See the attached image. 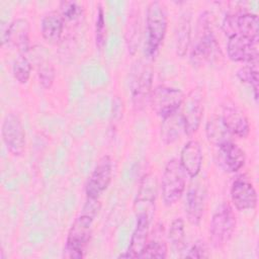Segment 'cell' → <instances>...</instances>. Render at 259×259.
Wrapping results in <instances>:
<instances>
[{"mask_svg": "<svg viewBox=\"0 0 259 259\" xmlns=\"http://www.w3.org/2000/svg\"><path fill=\"white\" fill-rule=\"evenodd\" d=\"M98 198H88L80 213L73 222L66 239L63 257L80 259L84 257L92 233V224L100 210Z\"/></svg>", "mask_w": 259, "mask_h": 259, "instance_id": "cell-1", "label": "cell"}, {"mask_svg": "<svg viewBox=\"0 0 259 259\" xmlns=\"http://www.w3.org/2000/svg\"><path fill=\"white\" fill-rule=\"evenodd\" d=\"M222 57V51L211 28L209 13L203 11L196 25V34L192 46L190 60L193 65L213 63Z\"/></svg>", "mask_w": 259, "mask_h": 259, "instance_id": "cell-2", "label": "cell"}, {"mask_svg": "<svg viewBox=\"0 0 259 259\" xmlns=\"http://www.w3.org/2000/svg\"><path fill=\"white\" fill-rule=\"evenodd\" d=\"M168 17L165 5L160 1L149 3L146 11V51L151 59H155L166 36Z\"/></svg>", "mask_w": 259, "mask_h": 259, "instance_id": "cell-3", "label": "cell"}, {"mask_svg": "<svg viewBox=\"0 0 259 259\" xmlns=\"http://www.w3.org/2000/svg\"><path fill=\"white\" fill-rule=\"evenodd\" d=\"M186 176L179 160L172 158L167 162L160 183L161 197L166 206H171L180 199L186 187Z\"/></svg>", "mask_w": 259, "mask_h": 259, "instance_id": "cell-4", "label": "cell"}, {"mask_svg": "<svg viewBox=\"0 0 259 259\" xmlns=\"http://www.w3.org/2000/svg\"><path fill=\"white\" fill-rule=\"evenodd\" d=\"M237 226V217L233 206L224 202L211 217L208 233L209 241L213 248L221 249L232 239Z\"/></svg>", "mask_w": 259, "mask_h": 259, "instance_id": "cell-5", "label": "cell"}, {"mask_svg": "<svg viewBox=\"0 0 259 259\" xmlns=\"http://www.w3.org/2000/svg\"><path fill=\"white\" fill-rule=\"evenodd\" d=\"M203 90L201 87L192 88L184 96L181 104V117L184 125V133L187 136L194 135L200 126L203 116Z\"/></svg>", "mask_w": 259, "mask_h": 259, "instance_id": "cell-6", "label": "cell"}, {"mask_svg": "<svg viewBox=\"0 0 259 259\" xmlns=\"http://www.w3.org/2000/svg\"><path fill=\"white\" fill-rule=\"evenodd\" d=\"M184 96V93L178 88L159 85L153 89L149 104L158 116L164 118L178 111Z\"/></svg>", "mask_w": 259, "mask_h": 259, "instance_id": "cell-7", "label": "cell"}, {"mask_svg": "<svg viewBox=\"0 0 259 259\" xmlns=\"http://www.w3.org/2000/svg\"><path fill=\"white\" fill-rule=\"evenodd\" d=\"M258 15L250 12H236L227 14L223 20L222 28L228 37L242 35L258 39Z\"/></svg>", "mask_w": 259, "mask_h": 259, "instance_id": "cell-8", "label": "cell"}, {"mask_svg": "<svg viewBox=\"0 0 259 259\" xmlns=\"http://www.w3.org/2000/svg\"><path fill=\"white\" fill-rule=\"evenodd\" d=\"M113 175V162L109 155L102 156L87 178L85 193L88 198H98L109 186Z\"/></svg>", "mask_w": 259, "mask_h": 259, "instance_id": "cell-9", "label": "cell"}, {"mask_svg": "<svg viewBox=\"0 0 259 259\" xmlns=\"http://www.w3.org/2000/svg\"><path fill=\"white\" fill-rule=\"evenodd\" d=\"M2 140L13 156H21L25 151V131L20 117L15 112H8L1 125Z\"/></svg>", "mask_w": 259, "mask_h": 259, "instance_id": "cell-10", "label": "cell"}, {"mask_svg": "<svg viewBox=\"0 0 259 259\" xmlns=\"http://www.w3.org/2000/svg\"><path fill=\"white\" fill-rule=\"evenodd\" d=\"M153 69L150 66H140L131 82V94L136 110H143L150 102L153 91Z\"/></svg>", "mask_w": 259, "mask_h": 259, "instance_id": "cell-11", "label": "cell"}, {"mask_svg": "<svg viewBox=\"0 0 259 259\" xmlns=\"http://www.w3.org/2000/svg\"><path fill=\"white\" fill-rule=\"evenodd\" d=\"M30 23L26 18H16L4 27L1 24V44L16 49L20 54L27 52L29 48Z\"/></svg>", "mask_w": 259, "mask_h": 259, "instance_id": "cell-12", "label": "cell"}, {"mask_svg": "<svg viewBox=\"0 0 259 259\" xmlns=\"http://www.w3.org/2000/svg\"><path fill=\"white\" fill-rule=\"evenodd\" d=\"M158 194V181L155 175L146 174L143 176L135 200L136 217L146 215L150 220L155 211V201Z\"/></svg>", "mask_w": 259, "mask_h": 259, "instance_id": "cell-13", "label": "cell"}, {"mask_svg": "<svg viewBox=\"0 0 259 259\" xmlns=\"http://www.w3.org/2000/svg\"><path fill=\"white\" fill-rule=\"evenodd\" d=\"M206 186L199 180L192 182L186 192L185 213L192 225H199L206 206Z\"/></svg>", "mask_w": 259, "mask_h": 259, "instance_id": "cell-14", "label": "cell"}, {"mask_svg": "<svg viewBox=\"0 0 259 259\" xmlns=\"http://www.w3.org/2000/svg\"><path fill=\"white\" fill-rule=\"evenodd\" d=\"M231 200L233 206L240 211L254 209L257 206V191L248 178L241 176L234 180L231 187Z\"/></svg>", "mask_w": 259, "mask_h": 259, "instance_id": "cell-15", "label": "cell"}, {"mask_svg": "<svg viewBox=\"0 0 259 259\" xmlns=\"http://www.w3.org/2000/svg\"><path fill=\"white\" fill-rule=\"evenodd\" d=\"M227 54L234 62H258V39H252L242 35L229 37Z\"/></svg>", "mask_w": 259, "mask_h": 259, "instance_id": "cell-16", "label": "cell"}, {"mask_svg": "<svg viewBox=\"0 0 259 259\" xmlns=\"http://www.w3.org/2000/svg\"><path fill=\"white\" fill-rule=\"evenodd\" d=\"M215 162L225 172L235 173L244 167L246 155L243 149L232 141L218 147Z\"/></svg>", "mask_w": 259, "mask_h": 259, "instance_id": "cell-17", "label": "cell"}, {"mask_svg": "<svg viewBox=\"0 0 259 259\" xmlns=\"http://www.w3.org/2000/svg\"><path fill=\"white\" fill-rule=\"evenodd\" d=\"M224 123L233 136L246 139L250 134V122L245 112L234 103L223 106L222 115Z\"/></svg>", "mask_w": 259, "mask_h": 259, "instance_id": "cell-18", "label": "cell"}, {"mask_svg": "<svg viewBox=\"0 0 259 259\" xmlns=\"http://www.w3.org/2000/svg\"><path fill=\"white\" fill-rule=\"evenodd\" d=\"M202 149L196 140L188 141L182 148L179 162L190 178H196L202 167Z\"/></svg>", "mask_w": 259, "mask_h": 259, "instance_id": "cell-19", "label": "cell"}, {"mask_svg": "<svg viewBox=\"0 0 259 259\" xmlns=\"http://www.w3.org/2000/svg\"><path fill=\"white\" fill-rule=\"evenodd\" d=\"M151 220L146 215H138L136 228L133 232L131 242L125 254L120 255L119 257L123 258H139L143 250L145 249L148 238H149V230H150Z\"/></svg>", "mask_w": 259, "mask_h": 259, "instance_id": "cell-20", "label": "cell"}, {"mask_svg": "<svg viewBox=\"0 0 259 259\" xmlns=\"http://www.w3.org/2000/svg\"><path fill=\"white\" fill-rule=\"evenodd\" d=\"M65 21L58 11H50L40 21V33L42 38L50 44H57L63 34Z\"/></svg>", "mask_w": 259, "mask_h": 259, "instance_id": "cell-21", "label": "cell"}, {"mask_svg": "<svg viewBox=\"0 0 259 259\" xmlns=\"http://www.w3.org/2000/svg\"><path fill=\"white\" fill-rule=\"evenodd\" d=\"M191 41V14L184 11L179 16L175 30V49L179 57H184Z\"/></svg>", "mask_w": 259, "mask_h": 259, "instance_id": "cell-22", "label": "cell"}, {"mask_svg": "<svg viewBox=\"0 0 259 259\" xmlns=\"http://www.w3.org/2000/svg\"><path fill=\"white\" fill-rule=\"evenodd\" d=\"M182 133H184V125L180 112L176 111L163 118L160 128V138L165 145L175 143Z\"/></svg>", "mask_w": 259, "mask_h": 259, "instance_id": "cell-23", "label": "cell"}, {"mask_svg": "<svg viewBox=\"0 0 259 259\" xmlns=\"http://www.w3.org/2000/svg\"><path fill=\"white\" fill-rule=\"evenodd\" d=\"M205 136L207 141L217 147L232 142L233 137L221 115H213L208 118L205 124Z\"/></svg>", "mask_w": 259, "mask_h": 259, "instance_id": "cell-24", "label": "cell"}, {"mask_svg": "<svg viewBox=\"0 0 259 259\" xmlns=\"http://www.w3.org/2000/svg\"><path fill=\"white\" fill-rule=\"evenodd\" d=\"M258 62L246 63L237 71V77L241 82L246 83L251 86L254 93V98L258 100V87H259V78H258Z\"/></svg>", "mask_w": 259, "mask_h": 259, "instance_id": "cell-25", "label": "cell"}, {"mask_svg": "<svg viewBox=\"0 0 259 259\" xmlns=\"http://www.w3.org/2000/svg\"><path fill=\"white\" fill-rule=\"evenodd\" d=\"M167 237L174 250L182 251L185 248V225L182 218H176L172 221Z\"/></svg>", "mask_w": 259, "mask_h": 259, "instance_id": "cell-26", "label": "cell"}, {"mask_svg": "<svg viewBox=\"0 0 259 259\" xmlns=\"http://www.w3.org/2000/svg\"><path fill=\"white\" fill-rule=\"evenodd\" d=\"M32 65L24 54H19L13 62L12 74L14 79L20 84H26L30 78Z\"/></svg>", "mask_w": 259, "mask_h": 259, "instance_id": "cell-27", "label": "cell"}, {"mask_svg": "<svg viewBox=\"0 0 259 259\" xmlns=\"http://www.w3.org/2000/svg\"><path fill=\"white\" fill-rule=\"evenodd\" d=\"M37 69L36 74L38 78V82L45 89H50L56 78V70L54 65L48 59H41L36 62Z\"/></svg>", "mask_w": 259, "mask_h": 259, "instance_id": "cell-28", "label": "cell"}, {"mask_svg": "<svg viewBox=\"0 0 259 259\" xmlns=\"http://www.w3.org/2000/svg\"><path fill=\"white\" fill-rule=\"evenodd\" d=\"M65 22H76L83 15V6L76 1H62L60 2V11Z\"/></svg>", "mask_w": 259, "mask_h": 259, "instance_id": "cell-29", "label": "cell"}, {"mask_svg": "<svg viewBox=\"0 0 259 259\" xmlns=\"http://www.w3.org/2000/svg\"><path fill=\"white\" fill-rule=\"evenodd\" d=\"M168 247L164 240L154 239L147 243L145 249L139 258H159L164 259L167 257Z\"/></svg>", "mask_w": 259, "mask_h": 259, "instance_id": "cell-30", "label": "cell"}, {"mask_svg": "<svg viewBox=\"0 0 259 259\" xmlns=\"http://www.w3.org/2000/svg\"><path fill=\"white\" fill-rule=\"evenodd\" d=\"M106 38V22H105V13L103 7L100 3L97 6L96 20H95V44L96 47L101 50L105 44Z\"/></svg>", "mask_w": 259, "mask_h": 259, "instance_id": "cell-31", "label": "cell"}, {"mask_svg": "<svg viewBox=\"0 0 259 259\" xmlns=\"http://www.w3.org/2000/svg\"><path fill=\"white\" fill-rule=\"evenodd\" d=\"M187 258H207L209 257L207 245L202 240H197L185 254Z\"/></svg>", "mask_w": 259, "mask_h": 259, "instance_id": "cell-32", "label": "cell"}]
</instances>
